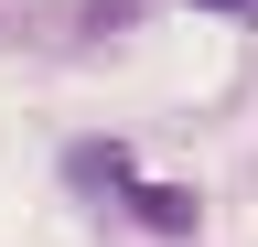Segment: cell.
<instances>
[{"instance_id": "cell-1", "label": "cell", "mask_w": 258, "mask_h": 247, "mask_svg": "<svg viewBox=\"0 0 258 247\" xmlns=\"http://www.w3.org/2000/svg\"><path fill=\"white\" fill-rule=\"evenodd\" d=\"M129 226H151V236H194L205 226V204H194V183H129Z\"/></svg>"}, {"instance_id": "cell-2", "label": "cell", "mask_w": 258, "mask_h": 247, "mask_svg": "<svg viewBox=\"0 0 258 247\" xmlns=\"http://www.w3.org/2000/svg\"><path fill=\"white\" fill-rule=\"evenodd\" d=\"M64 172H76L86 194H129V183H140V172H129V150H118V140H76V150H64Z\"/></svg>"}, {"instance_id": "cell-3", "label": "cell", "mask_w": 258, "mask_h": 247, "mask_svg": "<svg viewBox=\"0 0 258 247\" xmlns=\"http://www.w3.org/2000/svg\"><path fill=\"white\" fill-rule=\"evenodd\" d=\"M183 11H215V22H258V0H183Z\"/></svg>"}]
</instances>
